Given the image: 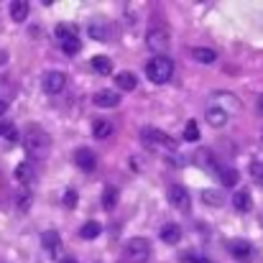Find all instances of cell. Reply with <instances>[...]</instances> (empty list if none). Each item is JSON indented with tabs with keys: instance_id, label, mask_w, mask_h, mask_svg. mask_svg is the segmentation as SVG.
Segmentation results:
<instances>
[{
	"instance_id": "6da1fadb",
	"label": "cell",
	"mask_w": 263,
	"mask_h": 263,
	"mask_svg": "<svg viewBox=\"0 0 263 263\" xmlns=\"http://www.w3.org/2000/svg\"><path fill=\"white\" fill-rule=\"evenodd\" d=\"M23 146H26V154L39 161V159H46V154L51 148V138L41 125H28L23 133Z\"/></svg>"
},
{
	"instance_id": "cb8c5ba5",
	"label": "cell",
	"mask_w": 263,
	"mask_h": 263,
	"mask_svg": "<svg viewBox=\"0 0 263 263\" xmlns=\"http://www.w3.org/2000/svg\"><path fill=\"white\" fill-rule=\"evenodd\" d=\"M118 204V189L115 186H105V192H102V207L105 210H112Z\"/></svg>"
},
{
	"instance_id": "d590c367",
	"label": "cell",
	"mask_w": 263,
	"mask_h": 263,
	"mask_svg": "<svg viewBox=\"0 0 263 263\" xmlns=\"http://www.w3.org/2000/svg\"><path fill=\"white\" fill-rule=\"evenodd\" d=\"M256 107H258V115H261V118H263V95H261V97H258V105H256Z\"/></svg>"
},
{
	"instance_id": "5bb4252c",
	"label": "cell",
	"mask_w": 263,
	"mask_h": 263,
	"mask_svg": "<svg viewBox=\"0 0 263 263\" xmlns=\"http://www.w3.org/2000/svg\"><path fill=\"white\" fill-rule=\"evenodd\" d=\"M8 10H10V18H13L15 23H23V21L28 18V13H31V5H28L26 0H13Z\"/></svg>"
},
{
	"instance_id": "4316f807",
	"label": "cell",
	"mask_w": 263,
	"mask_h": 263,
	"mask_svg": "<svg viewBox=\"0 0 263 263\" xmlns=\"http://www.w3.org/2000/svg\"><path fill=\"white\" fill-rule=\"evenodd\" d=\"M202 197H204V202L212 204V207H222V204H225V199H222V194H220L217 189H207V192H202Z\"/></svg>"
},
{
	"instance_id": "7a4b0ae2",
	"label": "cell",
	"mask_w": 263,
	"mask_h": 263,
	"mask_svg": "<svg viewBox=\"0 0 263 263\" xmlns=\"http://www.w3.org/2000/svg\"><path fill=\"white\" fill-rule=\"evenodd\" d=\"M141 141H143V146L151 148V151H161V154H166V156L176 154V143L164 133V130L143 128V130H141Z\"/></svg>"
},
{
	"instance_id": "d6a6232c",
	"label": "cell",
	"mask_w": 263,
	"mask_h": 263,
	"mask_svg": "<svg viewBox=\"0 0 263 263\" xmlns=\"http://www.w3.org/2000/svg\"><path fill=\"white\" fill-rule=\"evenodd\" d=\"M64 207H69V210L77 207V192H74V189H67V192H64Z\"/></svg>"
},
{
	"instance_id": "ac0fdd59",
	"label": "cell",
	"mask_w": 263,
	"mask_h": 263,
	"mask_svg": "<svg viewBox=\"0 0 263 263\" xmlns=\"http://www.w3.org/2000/svg\"><path fill=\"white\" fill-rule=\"evenodd\" d=\"M15 179H18L21 184H31V181L36 179L33 164H31V161H21V164L15 166Z\"/></svg>"
},
{
	"instance_id": "e575fe53",
	"label": "cell",
	"mask_w": 263,
	"mask_h": 263,
	"mask_svg": "<svg viewBox=\"0 0 263 263\" xmlns=\"http://www.w3.org/2000/svg\"><path fill=\"white\" fill-rule=\"evenodd\" d=\"M5 112H8V102H3V100H0V118H3Z\"/></svg>"
},
{
	"instance_id": "4fadbf2b",
	"label": "cell",
	"mask_w": 263,
	"mask_h": 263,
	"mask_svg": "<svg viewBox=\"0 0 263 263\" xmlns=\"http://www.w3.org/2000/svg\"><path fill=\"white\" fill-rule=\"evenodd\" d=\"M74 164H77L82 172H92V169L97 166V159H95V154H92L89 148H80V151L74 154Z\"/></svg>"
},
{
	"instance_id": "74e56055",
	"label": "cell",
	"mask_w": 263,
	"mask_h": 263,
	"mask_svg": "<svg viewBox=\"0 0 263 263\" xmlns=\"http://www.w3.org/2000/svg\"><path fill=\"white\" fill-rule=\"evenodd\" d=\"M59 263H77V261H74V258H69V256H67V258H62V261H59Z\"/></svg>"
},
{
	"instance_id": "9a60e30c",
	"label": "cell",
	"mask_w": 263,
	"mask_h": 263,
	"mask_svg": "<svg viewBox=\"0 0 263 263\" xmlns=\"http://www.w3.org/2000/svg\"><path fill=\"white\" fill-rule=\"evenodd\" d=\"M161 240L169 243V246H176V243L181 240V228H179L176 222H166V225L161 228Z\"/></svg>"
},
{
	"instance_id": "ffe728a7",
	"label": "cell",
	"mask_w": 263,
	"mask_h": 263,
	"mask_svg": "<svg viewBox=\"0 0 263 263\" xmlns=\"http://www.w3.org/2000/svg\"><path fill=\"white\" fill-rule=\"evenodd\" d=\"M192 59H194V62H199V64H212V62L217 59V54H215L212 49L197 46V49H192Z\"/></svg>"
},
{
	"instance_id": "1f68e13d",
	"label": "cell",
	"mask_w": 263,
	"mask_h": 263,
	"mask_svg": "<svg viewBox=\"0 0 263 263\" xmlns=\"http://www.w3.org/2000/svg\"><path fill=\"white\" fill-rule=\"evenodd\" d=\"M181 263H212V261L204 258V256H199V253H184V256H181Z\"/></svg>"
},
{
	"instance_id": "9c48e42d",
	"label": "cell",
	"mask_w": 263,
	"mask_h": 263,
	"mask_svg": "<svg viewBox=\"0 0 263 263\" xmlns=\"http://www.w3.org/2000/svg\"><path fill=\"white\" fill-rule=\"evenodd\" d=\"M41 246H44V251H46L49 256H54V258L62 256V238H59V233L46 230V233L41 235Z\"/></svg>"
},
{
	"instance_id": "f1b7e54d",
	"label": "cell",
	"mask_w": 263,
	"mask_h": 263,
	"mask_svg": "<svg viewBox=\"0 0 263 263\" xmlns=\"http://www.w3.org/2000/svg\"><path fill=\"white\" fill-rule=\"evenodd\" d=\"M74 36V26L72 23H59L57 26V39L59 41H67V39H72Z\"/></svg>"
},
{
	"instance_id": "277c9868",
	"label": "cell",
	"mask_w": 263,
	"mask_h": 263,
	"mask_svg": "<svg viewBox=\"0 0 263 263\" xmlns=\"http://www.w3.org/2000/svg\"><path fill=\"white\" fill-rule=\"evenodd\" d=\"M123 258L128 263H146L151 258V243L146 238H133L128 240L125 251H123Z\"/></svg>"
},
{
	"instance_id": "7c38bea8",
	"label": "cell",
	"mask_w": 263,
	"mask_h": 263,
	"mask_svg": "<svg viewBox=\"0 0 263 263\" xmlns=\"http://www.w3.org/2000/svg\"><path fill=\"white\" fill-rule=\"evenodd\" d=\"M228 118H230V112H225V107H220V105L207 107V123H210L212 128H222V125L228 123Z\"/></svg>"
},
{
	"instance_id": "484cf974",
	"label": "cell",
	"mask_w": 263,
	"mask_h": 263,
	"mask_svg": "<svg viewBox=\"0 0 263 263\" xmlns=\"http://www.w3.org/2000/svg\"><path fill=\"white\" fill-rule=\"evenodd\" d=\"M80 49H82V44H80V39H77V36H72V39L62 41V51H64L67 57H74V54H80Z\"/></svg>"
},
{
	"instance_id": "3957f363",
	"label": "cell",
	"mask_w": 263,
	"mask_h": 263,
	"mask_svg": "<svg viewBox=\"0 0 263 263\" xmlns=\"http://www.w3.org/2000/svg\"><path fill=\"white\" fill-rule=\"evenodd\" d=\"M146 74H148V80H151L154 85H164V82H169L172 74H174V62H172L169 57H154V59L146 64Z\"/></svg>"
},
{
	"instance_id": "5b68a950",
	"label": "cell",
	"mask_w": 263,
	"mask_h": 263,
	"mask_svg": "<svg viewBox=\"0 0 263 263\" xmlns=\"http://www.w3.org/2000/svg\"><path fill=\"white\" fill-rule=\"evenodd\" d=\"M87 33L95 39V41H110L112 39V26H110V21L107 18H92L87 23Z\"/></svg>"
},
{
	"instance_id": "44dd1931",
	"label": "cell",
	"mask_w": 263,
	"mask_h": 263,
	"mask_svg": "<svg viewBox=\"0 0 263 263\" xmlns=\"http://www.w3.org/2000/svg\"><path fill=\"white\" fill-rule=\"evenodd\" d=\"M100 233H102L100 222L89 220V222H85V225H82V230H80V238H82V240H95V238H97Z\"/></svg>"
},
{
	"instance_id": "52a82bcc",
	"label": "cell",
	"mask_w": 263,
	"mask_h": 263,
	"mask_svg": "<svg viewBox=\"0 0 263 263\" xmlns=\"http://www.w3.org/2000/svg\"><path fill=\"white\" fill-rule=\"evenodd\" d=\"M169 202L174 204L179 212H189V207H192L189 192H186L181 184H172V186H169Z\"/></svg>"
},
{
	"instance_id": "8992f818",
	"label": "cell",
	"mask_w": 263,
	"mask_h": 263,
	"mask_svg": "<svg viewBox=\"0 0 263 263\" xmlns=\"http://www.w3.org/2000/svg\"><path fill=\"white\" fill-rule=\"evenodd\" d=\"M146 44L156 57H164V51H169V33L164 28H154V31H148Z\"/></svg>"
},
{
	"instance_id": "83f0119b",
	"label": "cell",
	"mask_w": 263,
	"mask_h": 263,
	"mask_svg": "<svg viewBox=\"0 0 263 263\" xmlns=\"http://www.w3.org/2000/svg\"><path fill=\"white\" fill-rule=\"evenodd\" d=\"M184 141H189V143L199 141V125H197L194 120H189V123L184 125Z\"/></svg>"
},
{
	"instance_id": "e0dca14e",
	"label": "cell",
	"mask_w": 263,
	"mask_h": 263,
	"mask_svg": "<svg viewBox=\"0 0 263 263\" xmlns=\"http://www.w3.org/2000/svg\"><path fill=\"white\" fill-rule=\"evenodd\" d=\"M233 207H235L238 212H251V207H253L251 192H246V189L235 192V194H233Z\"/></svg>"
},
{
	"instance_id": "8fae6325",
	"label": "cell",
	"mask_w": 263,
	"mask_h": 263,
	"mask_svg": "<svg viewBox=\"0 0 263 263\" xmlns=\"http://www.w3.org/2000/svg\"><path fill=\"white\" fill-rule=\"evenodd\" d=\"M92 102H95L97 107H118V105H120V95L112 92V89H102V92H95Z\"/></svg>"
},
{
	"instance_id": "8d00e7d4",
	"label": "cell",
	"mask_w": 263,
	"mask_h": 263,
	"mask_svg": "<svg viewBox=\"0 0 263 263\" xmlns=\"http://www.w3.org/2000/svg\"><path fill=\"white\" fill-rule=\"evenodd\" d=\"M3 62H8V54H5V51H0V64H3Z\"/></svg>"
},
{
	"instance_id": "f546056e",
	"label": "cell",
	"mask_w": 263,
	"mask_h": 263,
	"mask_svg": "<svg viewBox=\"0 0 263 263\" xmlns=\"http://www.w3.org/2000/svg\"><path fill=\"white\" fill-rule=\"evenodd\" d=\"M251 176H253V181L258 184V186H263V161H251Z\"/></svg>"
},
{
	"instance_id": "d6986e66",
	"label": "cell",
	"mask_w": 263,
	"mask_h": 263,
	"mask_svg": "<svg viewBox=\"0 0 263 263\" xmlns=\"http://www.w3.org/2000/svg\"><path fill=\"white\" fill-rule=\"evenodd\" d=\"M115 85H118V89H123V92H130V89H136L138 80H136L133 72H120V74H115Z\"/></svg>"
},
{
	"instance_id": "30bf717a",
	"label": "cell",
	"mask_w": 263,
	"mask_h": 263,
	"mask_svg": "<svg viewBox=\"0 0 263 263\" xmlns=\"http://www.w3.org/2000/svg\"><path fill=\"white\" fill-rule=\"evenodd\" d=\"M64 85H67V77L62 72H46V77H44V92L46 95H59L64 89Z\"/></svg>"
},
{
	"instance_id": "4dcf8cb0",
	"label": "cell",
	"mask_w": 263,
	"mask_h": 263,
	"mask_svg": "<svg viewBox=\"0 0 263 263\" xmlns=\"http://www.w3.org/2000/svg\"><path fill=\"white\" fill-rule=\"evenodd\" d=\"M0 138L13 141V138H15V125H13V123H0Z\"/></svg>"
},
{
	"instance_id": "d4e9b609",
	"label": "cell",
	"mask_w": 263,
	"mask_h": 263,
	"mask_svg": "<svg viewBox=\"0 0 263 263\" xmlns=\"http://www.w3.org/2000/svg\"><path fill=\"white\" fill-rule=\"evenodd\" d=\"M220 181H222V186H235L238 184V179H240V174L235 172V169H225L222 166V172H220Z\"/></svg>"
},
{
	"instance_id": "7402d4cb",
	"label": "cell",
	"mask_w": 263,
	"mask_h": 263,
	"mask_svg": "<svg viewBox=\"0 0 263 263\" xmlns=\"http://www.w3.org/2000/svg\"><path fill=\"white\" fill-rule=\"evenodd\" d=\"M112 123L110 120H97L95 125H92V136L95 138H107V136H112Z\"/></svg>"
},
{
	"instance_id": "2e32d148",
	"label": "cell",
	"mask_w": 263,
	"mask_h": 263,
	"mask_svg": "<svg viewBox=\"0 0 263 263\" xmlns=\"http://www.w3.org/2000/svg\"><path fill=\"white\" fill-rule=\"evenodd\" d=\"M194 161H197L199 166H204V169H212L215 174H220V172H222V166L217 164L215 154H210V151H204V148H202V151L197 154V159H194Z\"/></svg>"
},
{
	"instance_id": "603a6c76",
	"label": "cell",
	"mask_w": 263,
	"mask_h": 263,
	"mask_svg": "<svg viewBox=\"0 0 263 263\" xmlns=\"http://www.w3.org/2000/svg\"><path fill=\"white\" fill-rule=\"evenodd\" d=\"M89 64H92V69H95L97 74H110V72H112V62H110L107 57H95Z\"/></svg>"
},
{
	"instance_id": "836d02e7",
	"label": "cell",
	"mask_w": 263,
	"mask_h": 263,
	"mask_svg": "<svg viewBox=\"0 0 263 263\" xmlns=\"http://www.w3.org/2000/svg\"><path fill=\"white\" fill-rule=\"evenodd\" d=\"M18 207H21V210H28V207H31V194H28V192H21V194H18Z\"/></svg>"
},
{
	"instance_id": "ba28073f",
	"label": "cell",
	"mask_w": 263,
	"mask_h": 263,
	"mask_svg": "<svg viewBox=\"0 0 263 263\" xmlns=\"http://www.w3.org/2000/svg\"><path fill=\"white\" fill-rule=\"evenodd\" d=\"M228 251L233 253V258L240 263H251L253 261V248H251V243L248 240H230V246H228Z\"/></svg>"
}]
</instances>
